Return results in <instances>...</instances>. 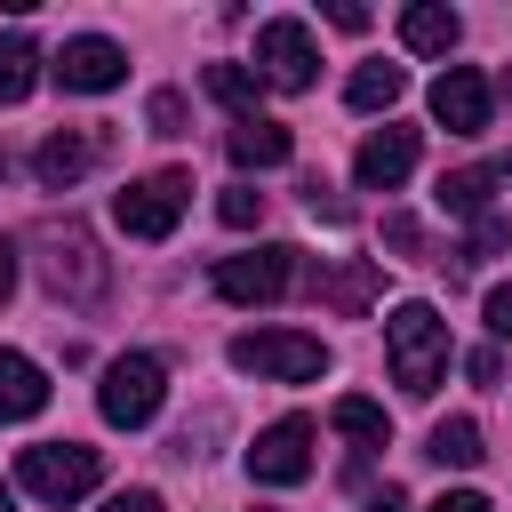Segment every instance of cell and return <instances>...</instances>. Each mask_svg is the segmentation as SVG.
<instances>
[{"label":"cell","instance_id":"20","mask_svg":"<svg viewBox=\"0 0 512 512\" xmlns=\"http://www.w3.org/2000/svg\"><path fill=\"white\" fill-rule=\"evenodd\" d=\"M424 456H432V464H456V472H472L488 448H480V424H472V416H440V424H432V440H424Z\"/></svg>","mask_w":512,"mask_h":512},{"label":"cell","instance_id":"4","mask_svg":"<svg viewBox=\"0 0 512 512\" xmlns=\"http://www.w3.org/2000/svg\"><path fill=\"white\" fill-rule=\"evenodd\" d=\"M40 280L64 296V304H96L104 288H112V272H104V256H96V240H88V224H40Z\"/></svg>","mask_w":512,"mask_h":512},{"label":"cell","instance_id":"28","mask_svg":"<svg viewBox=\"0 0 512 512\" xmlns=\"http://www.w3.org/2000/svg\"><path fill=\"white\" fill-rule=\"evenodd\" d=\"M384 248H392V256H424V224L392 208V216H384Z\"/></svg>","mask_w":512,"mask_h":512},{"label":"cell","instance_id":"11","mask_svg":"<svg viewBox=\"0 0 512 512\" xmlns=\"http://www.w3.org/2000/svg\"><path fill=\"white\" fill-rule=\"evenodd\" d=\"M408 168H416V128H400V120L368 128V136H360V152H352L360 192H392V184H408Z\"/></svg>","mask_w":512,"mask_h":512},{"label":"cell","instance_id":"13","mask_svg":"<svg viewBox=\"0 0 512 512\" xmlns=\"http://www.w3.org/2000/svg\"><path fill=\"white\" fill-rule=\"evenodd\" d=\"M96 152H104V136H96V128H56V136H40L32 176H40L48 192H72V184L96 168Z\"/></svg>","mask_w":512,"mask_h":512},{"label":"cell","instance_id":"22","mask_svg":"<svg viewBox=\"0 0 512 512\" xmlns=\"http://www.w3.org/2000/svg\"><path fill=\"white\" fill-rule=\"evenodd\" d=\"M208 96L232 104L240 120H256V104H264V72H248V64H208Z\"/></svg>","mask_w":512,"mask_h":512},{"label":"cell","instance_id":"37","mask_svg":"<svg viewBox=\"0 0 512 512\" xmlns=\"http://www.w3.org/2000/svg\"><path fill=\"white\" fill-rule=\"evenodd\" d=\"M504 104H512V72H504Z\"/></svg>","mask_w":512,"mask_h":512},{"label":"cell","instance_id":"27","mask_svg":"<svg viewBox=\"0 0 512 512\" xmlns=\"http://www.w3.org/2000/svg\"><path fill=\"white\" fill-rule=\"evenodd\" d=\"M304 208H312L320 224H352V200H336V192H328L320 176H304Z\"/></svg>","mask_w":512,"mask_h":512},{"label":"cell","instance_id":"7","mask_svg":"<svg viewBox=\"0 0 512 512\" xmlns=\"http://www.w3.org/2000/svg\"><path fill=\"white\" fill-rule=\"evenodd\" d=\"M296 288V248H248V256H216V296L224 304H280Z\"/></svg>","mask_w":512,"mask_h":512},{"label":"cell","instance_id":"21","mask_svg":"<svg viewBox=\"0 0 512 512\" xmlns=\"http://www.w3.org/2000/svg\"><path fill=\"white\" fill-rule=\"evenodd\" d=\"M328 424H336L344 440H360V448H384V440H392V416H384L376 400H360V392H344V400L328 408Z\"/></svg>","mask_w":512,"mask_h":512},{"label":"cell","instance_id":"5","mask_svg":"<svg viewBox=\"0 0 512 512\" xmlns=\"http://www.w3.org/2000/svg\"><path fill=\"white\" fill-rule=\"evenodd\" d=\"M184 208H192V168H152V176L120 184V200H112L128 240H168L184 224Z\"/></svg>","mask_w":512,"mask_h":512},{"label":"cell","instance_id":"3","mask_svg":"<svg viewBox=\"0 0 512 512\" xmlns=\"http://www.w3.org/2000/svg\"><path fill=\"white\" fill-rule=\"evenodd\" d=\"M224 360L240 376H264V384H312L328 368V344L304 336V328H248V336L224 344Z\"/></svg>","mask_w":512,"mask_h":512},{"label":"cell","instance_id":"29","mask_svg":"<svg viewBox=\"0 0 512 512\" xmlns=\"http://www.w3.org/2000/svg\"><path fill=\"white\" fill-rule=\"evenodd\" d=\"M488 328L512 344V280H496V288H488Z\"/></svg>","mask_w":512,"mask_h":512},{"label":"cell","instance_id":"38","mask_svg":"<svg viewBox=\"0 0 512 512\" xmlns=\"http://www.w3.org/2000/svg\"><path fill=\"white\" fill-rule=\"evenodd\" d=\"M504 176H512V160H504Z\"/></svg>","mask_w":512,"mask_h":512},{"label":"cell","instance_id":"10","mask_svg":"<svg viewBox=\"0 0 512 512\" xmlns=\"http://www.w3.org/2000/svg\"><path fill=\"white\" fill-rule=\"evenodd\" d=\"M72 96H104V88H120L128 80V48L120 40H104V32H80V40H64L56 48V64H48Z\"/></svg>","mask_w":512,"mask_h":512},{"label":"cell","instance_id":"1","mask_svg":"<svg viewBox=\"0 0 512 512\" xmlns=\"http://www.w3.org/2000/svg\"><path fill=\"white\" fill-rule=\"evenodd\" d=\"M384 360H392V384L408 400H432L440 376H448V320H440V304H424V296L392 304L384 312Z\"/></svg>","mask_w":512,"mask_h":512},{"label":"cell","instance_id":"33","mask_svg":"<svg viewBox=\"0 0 512 512\" xmlns=\"http://www.w3.org/2000/svg\"><path fill=\"white\" fill-rule=\"evenodd\" d=\"M328 24H336V32H368V8H352V0H336V8H328Z\"/></svg>","mask_w":512,"mask_h":512},{"label":"cell","instance_id":"23","mask_svg":"<svg viewBox=\"0 0 512 512\" xmlns=\"http://www.w3.org/2000/svg\"><path fill=\"white\" fill-rule=\"evenodd\" d=\"M312 288H320L336 312H368V296H376V264H368V256H352V264H336V272H328V280H312Z\"/></svg>","mask_w":512,"mask_h":512},{"label":"cell","instance_id":"17","mask_svg":"<svg viewBox=\"0 0 512 512\" xmlns=\"http://www.w3.org/2000/svg\"><path fill=\"white\" fill-rule=\"evenodd\" d=\"M496 176H504V168H488V160H472V168H448L432 200H440L448 216H472V224H480V216H488V192H496Z\"/></svg>","mask_w":512,"mask_h":512},{"label":"cell","instance_id":"36","mask_svg":"<svg viewBox=\"0 0 512 512\" xmlns=\"http://www.w3.org/2000/svg\"><path fill=\"white\" fill-rule=\"evenodd\" d=\"M0 512H16V496H8V480H0Z\"/></svg>","mask_w":512,"mask_h":512},{"label":"cell","instance_id":"16","mask_svg":"<svg viewBox=\"0 0 512 512\" xmlns=\"http://www.w3.org/2000/svg\"><path fill=\"white\" fill-rule=\"evenodd\" d=\"M40 408H48V376H40V360L0 352V424H24V416H40Z\"/></svg>","mask_w":512,"mask_h":512},{"label":"cell","instance_id":"31","mask_svg":"<svg viewBox=\"0 0 512 512\" xmlns=\"http://www.w3.org/2000/svg\"><path fill=\"white\" fill-rule=\"evenodd\" d=\"M464 368H472V384H496V376H504V352H496V344H480Z\"/></svg>","mask_w":512,"mask_h":512},{"label":"cell","instance_id":"35","mask_svg":"<svg viewBox=\"0 0 512 512\" xmlns=\"http://www.w3.org/2000/svg\"><path fill=\"white\" fill-rule=\"evenodd\" d=\"M8 296H16V248L0 240V304H8Z\"/></svg>","mask_w":512,"mask_h":512},{"label":"cell","instance_id":"15","mask_svg":"<svg viewBox=\"0 0 512 512\" xmlns=\"http://www.w3.org/2000/svg\"><path fill=\"white\" fill-rule=\"evenodd\" d=\"M224 152H232V168H280L288 152H296V136L280 128V120H232V136H224Z\"/></svg>","mask_w":512,"mask_h":512},{"label":"cell","instance_id":"26","mask_svg":"<svg viewBox=\"0 0 512 512\" xmlns=\"http://www.w3.org/2000/svg\"><path fill=\"white\" fill-rule=\"evenodd\" d=\"M504 240H512V224H504V216H496V208H488V216H480V224H472V248H464V256H456V264H488V256H496V248H504Z\"/></svg>","mask_w":512,"mask_h":512},{"label":"cell","instance_id":"30","mask_svg":"<svg viewBox=\"0 0 512 512\" xmlns=\"http://www.w3.org/2000/svg\"><path fill=\"white\" fill-rule=\"evenodd\" d=\"M424 512H496V504H488L480 488H448V496H432Z\"/></svg>","mask_w":512,"mask_h":512},{"label":"cell","instance_id":"2","mask_svg":"<svg viewBox=\"0 0 512 512\" xmlns=\"http://www.w3.org/2000/svg\"><path fill=\"white\" fill-rule=\"evenodd\" d=\"M96 480H104V456H96L88 440H32V448L16 456V488H24V496H40L48 512L80 504Z\"/></svg>","mask_w":512,"mask_h":512},{"label":"cell","instance_id":"18","mask_svg":"<svg viewBox=\"0 0 512 512\" xmlns=\"http://www.w3.org/2000/svg\"><path fill=\"white\" fill-rule=\"evenodd\" d=\"M40 80V40L32 32H0V104H24Z\"/></svg>","mask_w":512,"mask_h":512},{"label":"cell","instance_id":"24","mask_svg":"<svg viewBox=\"0 0 512 512\" xmlns=\"http://www.w3.org/2000/svg\"><path fill=\"white\" fill-rule=\"evenodd\" d=\"M184 120H192V104H184L176 88H152V104H144V128H152V136H184Z\"/></svg>","mask_w":512,"mask_h":512},{"label":"cell","instance_id":"9","mask_svg":"<svg viewBox=\"0 0 512 512\" xmlns=\"http://www.w3.org/2000/svg\"><path fill=\"white\" fill-rule=\"evenodd\" d=\"M312 416H280V424H264L256 440H248V480H264V488H296L304 472H312Z\"/></svg>","mask_w":512,"mask_h":512},{"label":"cell","instance_id":"25","mask_svg":"<svg viewBox=\"0 0 512 512\" xmlns=\"http://www.w3.org/2000/svg\"><path fill=\"white\" fill-rule=\"evenodd\" d=\"M216 216H224L232 232H248V224H264V192H256V184H232V192L216 200Z\"/></svg>","mask_w":512,"mask_h":512},{"label":"cell","instance_id":"39","mask_svg":"<svg viewBox=\"0 0 512 512\" xmlns=\"http://www.w3.org/2000/svg\"><path fill=\"white\" fill-rule=\"evenodd\" d=\"M256 512H264V504H256Z\"/></svg>","mask_w":512,"mask_h":512},{"label":"cell","instance_id":"32","mask_svg":"<svg viewBox=\"0 0 512 512\" xmlns=\"http://www.w3.org/2000/svg\"><path fill=\"white\" fill-rule=\"evenodd\" d=\"M104 512H160V496H152V488H120Z\"/></svg>","mask_w":512,"mask_h":512},{"label":"cell","instance_id":"19","mask_svg":"<svg viewBox=\"0 0 512 512\" xmlns=\"http://www.w3.org/2000/svg\"><path fill=\"white\" fill-rule=\"evenodd\" d=\"M400 88H408V72H400V64H360V72L344 80V104H352V112H392V104H400Z\"/></svg>","mask_w":512,"mask_h":512},{"label":"cell","instance_id":"34","mask_svg":"<svg viewBox=\"0 0 512 512\" xmlns=\"http://www.w3.org/2000/svg\"><path fill=\"white\" fill-rule=\"evenodd\" d=\"M360 512H408V496H400V488H392V480H384V488H376V496H368V504H360Z\"/></svg>","mask_w":512,"mask_h":512},{"label":"cell","instance_id":"6","mask_svg":"<svg viewBox=\"0 0 512 512\" xmlns=\"http://www.w3.org/2000/svg\"><path fill=\"white\" fill-rule=\"evenodd\" d=\"M160 400H168V368H160L152 352H120V360H104V384H96L104 424L136 432V424H152V416H160Z\"/></svg>","mask_w":512,"mask_h":512},{"label":"cell","instance_id":"14","mask_svg":"<svg viewBox=\"0 0 512 512\" xmlns=\"http://www.w3.org/2000/svg\"><path fill=\"white\" fill-rule=\"evenodd\" d=\"M456 40H464V16H456V8H440V0L400 8V48H416V56H448Z\"/></svg>","mask_w":512,"mask_h":512},{"label":"cell","instance_id":"12","mask_svg":"<svg viewBox=\"0 0 512 512\" xmlns=\"http://www.w3.org/2000/svg\"><path fill=\"white\" fill-rule=\"evenodd\" d=\"M488 104H496V96H488V80H480L472 64H448V72L432 80V120H440L448 136H480V128H488Z\"/></svg>","mask_w":512,"mask_h":512},{"label":"cell","instance_id":"8","mask_svg":"<svg viewBox=\"0 0 512 512\" xmlns=\"http://www.w3.org/2000/svg\"><path fill=\"white\" fill-rule=\"evenodd\" d=\"M256 72H264V88H312L320 80V48H312V24H296V16H272V24H256Z\"/></svg>","mask_w":512,"mask_h":512}]
</instances>
